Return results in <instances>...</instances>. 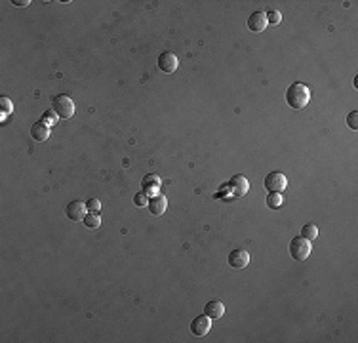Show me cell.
Masks as SVG:
<instances>
[{"mask_svg": "<svg viewBox=\"0 0 358 343\" xmlns=\"http://www.w3.org/2000/svg\"><path fill=\"white\" fill-rule=\"evenodd\" d=\"M265 16H267V23H271V25H278L280 21H282V14H280L278 10H271Z\"/></svg>", "mask_w": 358, "mask_h": 343, "instance_id": "d6986e66", "label": "cell"}, {"mask_svg": "<svg viewBox=\"0 0 358 343\" xmlns=\"http://www.w3.org/2000/svg\"><path fill=\"white\" fill-rule=\"evenodd\" d=\"M282 195L280 193H269V197H267V206L272 208V210H278L280 206H282Z\"/></svg>", "mask_w": 358, "mask_h": 343, "instance_id": "2e32d148", "label": "cell"}, {"mask_svg": "<svg viewBox=\"0 0 358 343\" xmlns=\"http://www.w3.org/2000/svg\"><path fill=\"white\" fill-rule=\"evenodd\" d=\"M82 221H84V225L90 227V229H97V227L101 225V217L97 214H86V217H84Z\"/></svg>", "mask_w": 358, "mask_h": 343, "instance_id": "e0dca14e", "label": "cell"}, {"mask_svg": "<svg viewBox=\"0 0 358 343\" xmlns=\"http://www.w3.org/2000/svg\"><path fill=\"white\" fill-rule=\"evenodd\" d=\"M227 189L231 191L233 197H244L246 193H248V189H250V183L246 180V176L238 174V176H235V178L227 183Z\"/></svg>", "mask_w": 358, "mask_h": 343, "instance_id": "52a82bcc", "label": "cell"}, {"mask_svg": "<svg viewBox=\"0 0 358 343\" xmlns=\"http://www.w3.org/2000/svg\"><path fill=\"white\" fill-rule=\"evenodd\" d=\"M210 330H211V318L208 315H200V317H196L191 322V332L194 335H198V337L206 335Z\"/></svg>", "mask_w": 358, "mask_h": 343, "instance_id": "9c48e42d", "label": "cell"}, {"mask_svg": "<svg viewBox=\"0 0 358 343\" xmlns=\"http://www.w3.org/2000/svg\"><path fill=\"white\" fill-rule=\"evenodd\" d=\"M149 212L153 215H162L166 212V206H168V200L164 195H155V197L149 198Z\"/></svg>", "mask_w": 358, "mask_h": 343, "instance_id": "7c38bea8", "label": "cell"}, {"mask_svg": "<svg viewBox=\"0 0 358 343\" xmlns=\"http://www.w3.org/2000/svg\"><path fill=\"white\" fill-rule=\"evenodd\" d=\"M141 187H143V193H145V195L153 193V191H158V187H160V178L155 176V174H149V176H145V178L141 180Z\"/></svg>", "mask_w": 358, "mask_h": 343, "instance_id": "5bb4252c", "label": "cell"}, {"mask_svg": "<svg viewBox=\"0 0 358 343\" xmlns=\"http://www.w3.org/2000/svg\"><path fill=\"white\" fill-rule=\"evenodd\" d=\"M311 242L307 239H303L301 235H297L292 239L290 242V256L294 257L296 261H305L307 257L311 256Z\"/></svg>", "mask_w": 358, "mask_h": 343, "instance_id": "3957f363", "label": "cell"}, {"mask_svg": "<svg viewBox=\"0 0 358 343\" xmlns=\"http://www.w3.org/2000/svg\"><path fill=\"white\" fill-rule=\"evenodd\" d=\"M57 119H59V117H57V115H55V112L53 111H48V112H44L42 115V122L44 124H46V126H50V128H52L53 124H55V122H57Z\"/></svg>", "mask_w": 358, "mask_h": 343, "instance_id": "ffe728a7", "label": "cell"}, {"mask_svg": "<svg viewBox=\"0 0 358 343\" xmlns=\"http://www.w3.org/2000/svg\"><path fill=\"white\" fill-rule=\"evenodd\" d=\"M86 206H88V210H92L94 214L101 210V202H99L97 198H90V200H88V202H86Z\"/></svg>", "mask_w": 358, "mask_h": 343, "instance_id": "603a6c76", "label": "cell"}, {"mask_svg": "<svg viewBox=\"0 0 358 343\" xmlns=\"http://www.w3.org/2000/svg\"><path fill=\"white\" fill-rule=\"evenodd\" d=\"M65 214L69 217L70 221H82L88 214V206L86 202H82V200H73L67 204L65 208Z\"/></svg>", "mask_w": 358, "mask_h": 343, "instance_id": "5b68a950", "label": "cell"}, {"mask_svg": "<svg viewBox=\"0 0 358 343\" xmlns=\"http://www.w3.org/2000/svg\"><path fill=\"white\" fill-rule=\"evenodd\" d=\"M14 4H16V6H29L31 2H29V0H14Z\"/></svg>", "mask_w": 358, "mask_h": 343, "instance_id": "cb8c5ba5", "label": "cell"}, {"mask_svg": "<svg viewBox=\"0 0 358 343\" xmlns=\"http://www.w3.org/2000/svg\"><path fill=\"white\" fill-rule=\"evenodd\" d=\"M0 111H2V115H10V112L14 111L12 99L6 97V95H2V97H0Z\"/></svg>", "mask_w": 358, "mask_h": 343, "instance_id": "ac0fdd59", "label": "cell"}, {"mask_svg": "<svg viewBox=\"0 0 358 343\" xmlns=\"http://www.w3.org/2000/svg\"><path fill=\"white\" fill-rule=\"evenodd\" d=\"M267 16L263 14V12H253L250 19H248V29L252 31V33H263L265 29H267Z\"/></svg>", "mask_w": 358, "mask_h": 343, "instance_id": "30bf717a", "label": "cell"}, {"mask_svg": "<svg viewBox=\"0 0 358 343\" xmlns=\"http://www.w3.org/2000/svg\"><path fill=\"white\" fill-rule=\"evenodd\" d=\"M263 185L269 193H282L288 187V178L282 172H271V174H267Z\"/></svg>", "mask_w": 358, "mask_h": 343, "instance_id": "277c9868", "label": "cell"}, {"mask_svg": "<svg viewBox=\"0 0 358 343\" xmlns=\"http://www.w3.org/2000/svg\"><path fill=\"white\" fill-rule=\"evenodd\" d=\"M309 99H311V92H309V88L303 82H294V84L288 86V90H286V103L294 111L305 109Z\"/></svg>", "mask_w": 358, "mask_h": 343, "instance_id": "6da1fadb", "label": "cell"}, {"mask_svg": "<svg viewBox=\"0 0 358 343\" xmlns=\"http://www.w3.org/2000/svg\"><path fill=\"white\" fill-rule=\"evenodd\" d=\"M347 126L350 130H358V111H350L347 115Z\"/></svg>", "mask_w": 358, "mask_h": 343, "instance_id": "44dd1931", "label": "cell"}, {"mask_svg": "<svg viewBox=\"0 0 358 343\" xmlns=\"http://www.w3.org/2000/svg\"><path fill=\"white\" fill-rule=\"evenodd\" d=\"M250 263V254L244 248H235L229 254V265L233 269H244Z\"/></svg>", "mask_w": 358, "mask_h": 343, "instance_id": "ba28073f", "label": "cell"}, {"mask_svg": "<svg viewBox=\"0 0 358 343\" xmlns=\"http://www.w3.org/2000/svg\"><path fill=\"white\" fill-rule=\"evenodd\" d=\"M52 111L59 117V119L67 120L75 115V101L70 99L67 94H59L52 97Z\"/></svg>", "mask_w": 358, "mask_h": 343, "instance_id": "7a4b0ae2", "label": "cell"}, {"mask_svg": "<svg viewBox=\"0 0 358 343\" xmlns=\"http://www.w3.org/2000/svg\"><path fill=\"white\" fill-rule=\"evenodd\" d=\"M31 137L38 141V143H44V141H48V137H50V126H46L42 120H36L35 124L31 126Z\"/></svg>", "mask_w": 358, "mask_h": 343, "instance_id": "8fae6325", "label": "cell"}, {"mask_svg": "<svg viewBox=\"0 0 358 343\" xmlns=\"http://www.w3.org/2000/svg\"><path fill=\"white\" fill-rule=\"evenodd\" d=\"M177 67H179V60H177L175 53H172V51H164V53L158 55V69H160L162 73L172 75V73H175V69Z\"/></svg>", "mask_w": 358, "mask_h": 343, "instance_id": "8992f818", "label": "cell"}, {"mask_svg": "<svg viewBox=\"0 0 358 343\" xmlns=\"http://www.w3.org/2000/svg\"><path fill=\"white\" fill-rule=\"evenodd\" d=\"M133 202H135V206H147L149 204V197L141 191V193H137V195H133Z\"/></svg>", "mask_w": 358, "mask_h": 343, "instance_id": "7402d4cb", "label": "cell"}, {"mask_svg": "<svg viewBox=\"0 0 358 343\" xmlns=\"http://www.w3.org/2000/svg\"><path fill=\"white\" fill-rule=\"evenodd\" d=\"M301 237L307 239L309 242H311V240H316V237H318V227H316L315 223H307V225L301 227Z\"/></svg>", "mask_w": 358, "mask_h": 343, "instance_id": "9a60e30c", "label": "cell"}, {"mask_svg": "<svg viewBox=\"0 0 358 343\" xmlns=\"http://www.w3.org/2000/svg\"><path fill=\"white\" fill-rule=\"evenodd\" d=\"M204 315H208L211 320H213V318H221L225 315V305H223L221 301H210V303H206V307H204Z\"/></svg>", "mask_w": 358, "mask_h": 343, "instance_id": "4fadbf2b", "label": "cell"}]
</instances>
